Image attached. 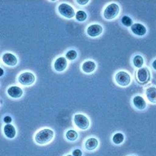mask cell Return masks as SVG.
Returning a JSON list of instances; mask_svg holds the SVG:
<instances>
[{
  "mask_svg": "<svg viewBox=\"0 0 156 156\" xmlns=\"http://www.w3.org/2000/svg\"><path fill=\"white\" fill-rule=\"evenodd\" d=\"M54 132L50 129H44L36 134L35 136V140L37 143L44 145V144H47L53 138Z\"/></svg>",
  "mask_w": 156,
  "mask_h": 156,
  "instance_id": "6da1fadb",
  "label": "cell"
},
{
  "mask_svg": "<svg viewBox=\"0 0 156 156\" xmlns=\"http://www.w3.org/2000/svg\"><path fill=\"white\" fill-rule=\"evenodd\" d=\"M67 60L65 57H59L54 63V69L57 72L64 71L67 67Z\"/></svg>",
  "mask_w": 156,
  "mask_h": 156,
  "instance_id": "8fae6325",
  "label": "cell"
},
{
  "mask_svg": "<svg viewBox=\"0 0 156 156\" xmlns=\"http://www.w3.org/2000/svg\"><path fill=\"white\" fill-rule=\"evenodd\" d=\"M132 32L138 36H143L147 33V28L145 26L141 23H134L130 27Z\"/></svg>",
  "mask_w": 156,
  "mask_h": 156,
  "instance_id": "30bf717a",
  "label": "cell"
},
{
  "mask_svg": "<svg viewBox=\"0 0 156 156\" xmlns=\"http://www.w3.org/2000/svg\"><path fill=\"white\" fill-rule=\"evenodd\" d=\"M75 17H76V19L77 21L83 22V21H85V20L87 19V14L85 13V11H78L76 13V16H75Z\"/></svg>",
  "mask_w": 156,
  "mask_h": 156,
  "instance_id": "44dd1931",
  "label": "cell"
},
{
  "mask_svg": "<svg viewBox=\"0 0 156 156\" xmlns=\"http://www.w3.org/2000/svg\"><path fill=\"white\" fill-rule=\"evenodd\" d=\"M119 13V7L116 3H111L105 7L104 11V17L108 20L116 18Z\"/></svg>",
  "mask_w": 156,
  "mask_h": 156,
  "instance_id": "7a4b0ae2",
  "label": "cell"
},
{
  "mask_svg": "<svg viewBox=\"0 0 156 156\" xmlns=\"http://www.w3.org/2000/svg\"><path fill=\"white\" fill-rule=\"evenodd\" d=\"M132 156H134V155H132Z\"/></svg>",
  "mask_w": 156,
  "mask_h": 156,
  "instance_id": "f546056e",
  "label": "cell"
},
{
  "mask_svg": "<svg viewBox=\"0 0 156 156\" xmlns=\"http://www.w3.org/2000/svg\"><path fill=\"white\" fill-rule=\"evenodd\" d=\"M19 82L22 85L24 86H29L31 85L35 82L36 80V77L34 76V74L29 72H26V73H23L19 76L18 78Z\"/></svg>",
  "mask_w": 156,
  "mask_h": 156,
  "instance_id": "5b68a950",
  "label": "cell"
},
{
  "mask_svg": "<svg viewBox=\"0 0 156 156\" xmlns=\"http://www.w3.org/2000/svg\"><path fill=\"white\" fill-rule=\"evenodd\" d=\"M7 94L12 98H20L22 97L23 92V89L18 86H11L7 89Z\"/></svg>",
  "mask_w": 156,
  "mask_h": 156,
  "instance_id": "7c38bea8",
  "label": "cell"
},
{
  "mask_svg": "<svg viewBox=\"0 0 156 156\" xmlns=\"http://www.w3.org/2000/svg\"><path fill=\"white\" fill-rule=\"evenodd\" d=\"M3 132L6 137L8 138H15L16 134V129L14 126L11 124H7L3 128Z\"/></svg>",
  "mask_w": 156,
  "mask_h": 156,
  "instance_id": "5bb4252c",
  "label": "cell"
},
{
  "mask_svg": "<svg viewBox=\"0 0 156 156\" xmlns=\"http://www.w3.org/2000/svg\"><path fill=\"white\" fill-rule=\"evenodd\" d=\"M76 2H77L80 5H85V4H87L89 1V0H77Z\"/></svg>",
  "mask_w": 156,
  "mask_h": 156,
  "instance_id": "484cf974",
  "label": "cell"
},
{
  "mask_svg": "<svg viewBox=\"0 0 156 156\" xmlns=\"http://www.w3.org/2000/svg\"><path fill=\"white\" fill-rule=\"evenodd\" d=\"M146 97L150 102L156 103V88L150 87L146 90Z\"/></svg>",
  "mask_w": 156,
  "mask_h": 156,
  "instance_id": "2e32d148",
  "label": "cell"
},
{
  "mask_svg": "<svg viewBox=\"0 0 156 156\" xmlns=\"http://www.w3.org/2000/svg\"><path fill=\"white\" fill-rule=\"evenodd\" d=\"M66 156H73V155H72V154H69V155H66Z\"/></svg>",
  "mask_w": 156,
  "mask_h": 156,
  "instance_id": "f1b7e54d",
  "label": "cell"
},
{
  "mask_svg": "<svg viewBox=\"0 0 156 156\" xmlns=\"http://www.w3.org/2000/svg\"><path fill=\"white\" fill-rule=\"evenodd\" d=\"M2 59L5 65H8V66H16L18 62L16 56L12 53H8V52L3 54Z\"/></svg>",
  "mask_w": 156,
  "mask_h": 156,
  "instance_id": "9c48e42d",
  "label": "cell"
},
{
  "mask_svg": "<svg viewBox=\"0 0 156 156\" xmlns=\"http://www.w3.org/2000/svg\"><path fill=\"white\" fill-rule=\"evenodd\" d=\"M133 63H134V65L136 68H142V66L144 64V60H143V58L139 55H137V56H134V60H133Z\"/></svg>",
  "mask_w": 156,
  "mask_h": 156,
  "instance_id": "d6986e66",
  "label": "cell"
},
{
  "mask_svg": "<svg viewBox=\"0 0 156 156\" xmlns=\"http://www.w3.org/2000/svg\"><path fill=\"white\" fill-rule=\"evenodd\" d=\"M66 138L69 141H75L77 139L78 134L73 129H69L66 133Z\"/></svg>",
  "mask_w": 156,
  "mask_h": 156,
  "instance_id": "ac0fdd59",
  "label": "cell"
},
{
  "mask_svg": "<svg viewBox=\"0 0 156 156\" xmlns=\"http://www.w3.org/2000/svg\"><path fill=\"white\" fill-rule=\"evenodd\" d=\"M98 141L95 138H90L85 142V148L89 151H94L98 147Z\"/></svg>",
  "mask_w": 156,
  "mask_h": 156,
  "instance_id": "e0dca14e",
  "label": "cell"
},
{
  "mask_svg": "<svg viewBox=\"0 0 156 156\" xmlns=\"http://www.w3.org/2000/svg\"><path fill=\"white\" fill-rule=\"evenodd\" d=\"M0 73H0V75H1V76H2V75L4 74V73H3V69H2V68H0Z\"/></svg>",
  "mask_w": 156,
  "mask_h": 156,
  "instance_id": "83f0119b",
  "label": "cell"
},
{
  "mask_svg": "<svg viewBox=\"0 0 156 156\" xmlns=\"http://www.w3.org/2000/svg\"><path fill=\"white\" fill-rule=\"evenodd\" d=\"M96 69V64L93 60H88L83 63L82 65V70L86 73H90L95 70Z\"/></svg>",
  "mask_w": 156,
  "mask_h": 156,
  "instance_id": "9a60e30c",
  "label": "cell"
},
{
  "mask_svg": "<svg viewBox=\"0 0 156 156\" xmlns=\"http://www.w3.org/2000/svg\"><path fill=\"white\" fill-rule=\"evenodd\" d=\"M122 24L126 27H131L132 25H133V21L130 18H129V16H124L122 18Z\"/></svg>",
  "mask_w": 156,
  "mask_h": 156,
  "instance_id": "7402d4cb",
  "label": "cell"
},
{
  "mask_svg": "<svg viewBox=\"0 0 156 156\" xmlns=\"http://www.w3.org/2000/svg\"><path fill=\"white\" fill-rule=\"evenodd\" d=\"M73 156H82V151L79 149L74 150L73 151Z\"/></svg>",
  "mask_w": 156,
  "mask_h": 156,
  "instance_id": "cb8c5ba5",
  "label": "cell"
},
{
  "mask_svg": "<svg viewBox=\"0 0 156 156\" xmlns=\"http://www.w3.org/2000/svg\"><path fill=\"white\" fill-rule=\"evenodd\" d=\"M11 121H12V119H11V118L10 116H6L3 118V122H4L6 124H10V123L11 122Z\"/></svg>",
  "mask_w": 156,
  "mask_h": 156,
  "instance_id": "d4e9b609",
  "label": "cell"
},
{
  "mask_svg": "<svg viewBox=\"0 0 156 156\" xmlns=\"http://www.w3.org/2000/svg\"><path fill=\"white\" fill-rule=\"evenodd\" d=\"M115 80L121 86H127L130 83L131 78L126 72L121 71L115 75Z\"/></svg>",
  "mask_w": 156,
  "mask_h": 156,
  "instance_id": "52a82bcc",
  "label": "cell"
},
{
  "mask_svg": "<svg viewBox=\"0 0 156 156\" xmlns=\"http://www.w3.org/2000/svg\"><path fill=\"white\" fill-rule=\"evenodd\" d=\"M136 79L141 85H144L151 79V73L147 68H140L136 73Z\"/></svg>",
  "mask_w": 156,
  "mask_h": 156,
  "instance_id": "3957f363",
  "label": "cell"
},
{
  "mask_svg": "<svg viewBox=\"0 0 156 156\" xmlns=\"http://www.w3.org/2000/svg\"><path fill=\"white\" fill-rule=\"evenodd\" d=\"M75 125L80 129H87L89 126V121L88 118L83 114H76L73 118Z\"/></svg>",
  "mask_w": 156,
  "mask_h": 156,
  "instance_id": "8992f818",
  "label": "cell"
},
{
  "mask_svg": "<svg viewBox=\"0 0 156 156\" xmlns=\"http://www.w3.org/2000/svg\"><path fill=\"white\" fill-rule=\"evenodd\" d=\"M102 27L99 24H92L87 28V34L91 37H97L102 33Z\"/></svg>",
  "mask_w": 156,
  "mask_h": 156,
  "instance_id": "ba28073f",
  "label": "cell"
},
{
  "mask_svg": "<svg viewBox=\"0 0 156 156\" xmlns=\"http://www.w3.org/2000/svg\"><path fill=\"white\" fill-rule=\"evenodd\" d=\"M76 56H77V53L74 50H70L66 53V58L69 60H75L76 58Z\"/></svg>",
  "mask_w": 156,
  "mask_h": 156,
  "instance_id": "603a6c76",
  "label": "cell"
},
{
  "mask_svg": "<svg viewBox=\"0 0 156 156\" xmlns=\"http://www.w3.org/2000/svg\"><path fill=\"white\" fill-rule=\"evenodd\" d=\"M152 67H153L154 70H156V60H154V62L152 63Z\"/></svg>",
  "mask_w": 156,
  "mask_h": 156,
  "instance_id": "4316f807",
  "label": "cell"
},
{
  "mask_svg": "<svg viewBox=\"0 0 156 156\" xmlns=\"http://www.w3.org/2000/svg\"><path fill=\"white\" fill-rule=\"evenodd\" d=\"M58 11L61 16L67 19L73 18L76 16L73 8L67 3H61L58 7Z\"/></svg>",
  "mask_w": 156,
  "mask_h": 156,
  "instance_id": "277c9868",
  "label": "cell"
},
{
  "mask_svg": "<svg viewBox=\"0 0 156 156\" xmlns=\"http://www.w3.org/2000/svg\"><path fill=\"white\" fill-rule=\"evenodd\" d=\"M112 140H113L114 143H115L117 145L121 144L124 141V135L122 133H117V134H114Z\"/></svg>",
  "mask_w": 156,
  "mask_h": 156,
  "instance_id": "ffe728a7",
  "label": "cell"
},
{
  "mask_svg": "<svg viewBox=\"0 0 156 156\" xmlns=\"http://www.w3.org/2000/svg\"><path fill=\"white\" fill-rule=\"evenodd\" d=\"M133 103H134V106L138 109H145L147 107V103H146V101L144 100V98H142L141 96H136L134 97V99H133Z\"/></svg>",
  "mask_w": 156,
  "mask_h": 156,
  "instance_id": "4fadbf2b",
  "label": "cell"
}]
</instances>
